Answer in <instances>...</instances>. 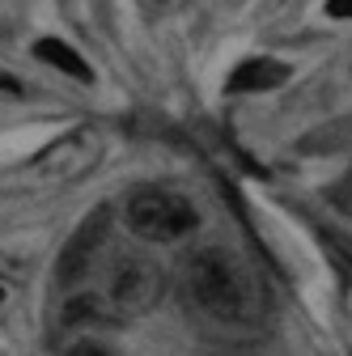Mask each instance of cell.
<instances>
[{
	"mask_svg": "<svg viewBox=\"0 0 352 356\" xmlns=\"http://www.w3.org/2000/svg\"><path fill=\"white\" fill-rule=\"evenodd\" d=\"M183 289H187V301L216 327L250 331L263 323V293H259L255 276L242 267V259L216 250V246L195 250L187 259Z\"/></svg>",
	"mask_w": 352,
	"mask_h": 356,
	"instance_id": "obj_1",
	"label": "cell"
},
{
	"mask_svg": "<svg viewBox=\"0 0 352 356\" xmlns=\"http://www.w3.org/2000/svg\"><path fill=\"white\" fill-rule=\"evenodd\" d=\"M327 13L331 17H352V0H327Z\"/></svg>",
	"mask_w": 352,
	"mask_h": 356,
	"instance_id": "obj_9",
	"label": "cell"
},
{
	"mask_svg": "<svg viewBox=\"0 0 352 356\" xmlns=\"http://www.w3.org/2000/svg\"><path fill=\"white\" fill-rule=\"evenodd\" d=\"M331 200H335V204H339V208H344V212L352 216V165H348V170L339 174V183L331 187Z\"/></svg>",
	"mask_w": 352,
	"mask_h": 356,
	"instance_id": "obj_7",
	"label": "cell"
},
{
	"mask_svg": "<svg viewBox=\"0 0 352 356\" xmlns=\"http://www.w3.org/2000/svg\"><path fill=\"white\" fill-rule=\"evenodd\" d=\"M285 81H289V64L259 56V60H242V64L230 72L225 89H230V94H259V89H276V85H285Z\"/></svg>",
	"mask_w": 352,
	"mask_h": 356,
	"instance_id": "obj_5",
	"label": "cell"
},
{
	"mask_svg": "<svg viewBox=\"0 0 352 356\" xmlns=\"http://www.w3.org/2000/svg\"><path fill=\"white\" fill-rule=\"evenodd\" d=\"M127 229L145 242H179L200 225V212L187 195L166 191V187H141L123 204Z\"/></svg>",
	"mask_w": 352,
	"mask_h": 356,
	"instance_id": "obj_2",
	"label": "cell"
},
{
	"mask_svg": "<svg viewBox=\"0 0 352 356\" xmlns=\"http://www.w3.org/2000/svg\"><path fill=\"white\" fill-rule=\"evenodd\" d=\"M64 356H111V352H106L102 343H72Z\"/></svg>",
	"mask_w": 352,
	"mask_h": 356,
	"instance_id": "obj_8",
	"label": "cell"
},
{
	"mask_svg": "<svg viewBox=\"0 0 352 356\" xmlns=\"http://www.w3.org/2000/svg\"><path fill=\"white\" fill-rule=\"evenodd\" d=\"M98 157H102V131L77 127V131H68L64 140H56V145L42 149L30 170L38 178H60V183H72V178L90 174L98 165Z\"/></svg>",
	"mask_w": 352,
	"mask_h": 356,
	"instance_id": "obj_4",
	"label": "cell"
},
{
	"mask_svg": "<svg viewBox=\"0 0 352 356\" xmlns=\"http://www.w3.org/2000/svg\"><path fill=\"white\" fill-rule=\"evenodd\" d=\"M0 89H5V94H17V89H22V85H17V81H13L9 72H0Z\"/></svg>",
	"mask_w": 352,
	"mask_h": 356,
	"instance_id": "obj_10",
	"label": "cell"
},
{
	"mask_svg": "<svg viewBox=\"0 0 352 356\" xmlns=\"http://www.w3.org/2000/svg\"><path fill=\"white\" fill-rule=\"evenodd\" d=\"M161 293H166V280L149 259H123V263H115V272L106 280L102 305L119 318H141L161 301Z\"/></svg>",
	"mask_w": 352,
	"mask_h": 356,
	"instance_id": "obj_3",
	"label": "cell"
},
{
	"mask_svg": "<svg viewBox=\"0 0 352 356\" xmlns=\"http://www.w3.org/2000/svg\"><path fill=\"white\" fill-rule=\"evenodd\" d=\"M34 56L42 60V64H51V68H60V72H68L72 81H94V72H90V64H85L68 42H60V38H38V47H34Z\"/></svg>",
	"mask_w": 352,
	"mask_h": 356,
	"instance_id": "obj_6",
	"label": "cell"
}]
</instances>
